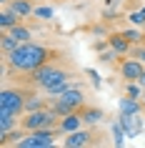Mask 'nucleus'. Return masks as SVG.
Instances as JSON below:
<instances>
[{
	"instance_id": "obj_1",
	"label": "nucleus",
	"mask_w": 145,
	"mask_h": 148,
	"mask_svg": "<svg viewBox=\"0 0 145 148\" xmlns=\"http://www.w3.org/2000/svg\"><path fill=\"white\" fill-rule=\"evenodd\" d=\"M48 55L50 53H48L43 45L20 43L13 53H8V60H10V65H13L15 70H28V73H33L35 68H40V65L48 60Z\"/></svg>"
},
{
	"instance_id": "obj_2",
	"label": "nucleus",
	"mask_w": 145,
	"mask_h": 148,
	"mask_svg": "<svg viewBox=\"0 0 145 148\" xmlns=\"http://www.w3.org/2000/svg\"><path fill=\"white\" fill-rule=\"evenodd\" d=\"M78 108H83V90H80V88H73V86H70L63 95H55L53 110L58 113V116H68V113H75Z\"/></svg>"
},
{
	"instance_id": "obj_3",
	"label": "nucleus",
	"mask_w": 145,
	"mask_h": 148,
	"mask_svg": "<svg viewBox=\"0 0 145 148\" xmlns=\"http://www.w3.org/2000/svg\"><path fill=\"white\" fill-rule=\"evenodd\" d=\"M33 80L38 83V86L48 88V86H55V83H63V80H68V73L60 68H55L50 63H43L40 68L33 70Z\"/></svg>"
},
{
	"instance_id": "obj_4",
	"label": "nucleus",
	"mask_w": 145,
	"mask_h": 148,
	"mask_svg": "<svg viewBox=\"0 0 145 148\" xmlns=\"http://www.w3.org/2000/svg\"><path fill=\"white\" fill-rule=\"evenodd\" d=\"M55 110H30L28 116L23 118V128L28 131H40V128H58L55 125Z\"/></svg>"
},
{
	"instance_id": "obj_5",
	"label": "nucleus",
	"mask_w": 145,
	"mask_h": 148,
	"mask_svg": "<svg viewBox=\"0 0 145 148\" xmlns=\"http://www.w3.org/2000/svg\"><path fill=\"white\" fill-rule=\"evenodd\" d=\"M53 133H55V128L30 131V136H23L15 146L18 148H50V146H53Z\"/></svg>"
},
{
	"instance_id": "obj_6",
	"label": "nucleus",
	"mask_w": 145,
	"mask_h": 148,
	"mask_svg": "<svg viewBox=\"0 0 145 148\" xmlns=\"http://www.w3.org/2000/svg\"><path fill=\"white\" fill-rule=\"evenodd\" d=\"M23 110H25V98L20 90L5 88L0 93V113H15V116H20Z\"/></svg>"
},
{
	"instance_id": "obj_7",
	"label": "nucleus",
	"mask_w": 145,
	"mask_h": 148,
	"mask_svg": "<svg viewBox=\"0 0 145 148\" xmlns=\"http://www.w3.org/2000/svg\"><path fill=\"white\" fill-rule=\"evenodd\" d=\"M123 78L128 80H140V75H143V70H145V63L140 60V58H135V60H125L123 63Z\"/></svg>"
},
{
	"instance_id": "obj_8",
	"label": "nucleus",
	"mask_w": 145,
	"mask_h": 148,
	"mask_svg": "<svg viewBox=\"0 0 145 148\" xmlns=\"http://www.w3.org/2000/svg\"><path fill=\"white\" fill-rule=\"evenodd\" d=\"M120 123H123V128L128 131L130 138H135L138 133L143 131V121H140L138 113H120Z\"/></svg>"
},
{
	"instance_id": "obj_9",
	"label": "nucleus",
	"mask_w": 145,
	"mask_h": 148,
	"mask_svg": "<svg viewBox=\"0 0 145 148\" xmlns=\"http://www.w3.org/2000/svg\"><path fill=\"white\" fill-rule=\"evenodd\" d=\"M90 143V133L88 131H73V133H68V138L63 140V146L65 148H80V146H88Z\"/></svg>"
},
{
	"instance_id": "obj_10",
	"label": "nucleus",
	"mask_w": 145,
	"mask_h": 148,
	"mask_svg": "<svg viewBox=\"0 0 145 148\" xmlns=\"http://www.w3.org/2000/svg\"><path fill=\"white\" fill-rule=\"evenodd\" d=\"M80 123H83V116L75 110V113H68V116L63 118L55 131H60V133H73V131H78V128H80Z\"/></svg>"
},
{
	"instance_id": "obj_11",
	"label": "nucleus",
	"mask_w": 145,
	"mask_h": 148,
	"mask_svg": "<svg viewBox=\"0 0 145 148\" xmlns=\"http://www.w3.org/2000/svg\"><path fill=\"white\" fill-rule=\"evenodd\" d=\"M10 10H15L20 18H25V15H33V10H35V8H33L28 0H13V3H10Z\"/></svg>"
},
{
	"instance_id": "obj_12",
	"label": "nucleus",
	"mask_w": 145,
	"mask_h": 148,
	"mask_svg": "<svg viewBox=\"0 0 145 148\" xmlns=\"http://www.w3.org/2000/svg\"><path fill=\"white\" fill-rule=\"evenodd\" d=\"M15 128V113H0V136H5Z\"/></svg>"
},
{
	"instance_id": "obj_13",
	"label": "nucleus",
	"mask_w": 145,
	"mask_h": 148,
	"mask_svg": "<svg viewBox=\"0 0 145 148\" xmlns=\"http://www.w3.org/2000/svg\"><path fill=\"white\" fill-rule=\"evenodd\" d=\"M110 48H113L115 53H125V50L130 48V40L125 38L123 33H120V35H113V38H110Z\"/></svg>"
},
{
	"instance_id": "obj_14",
	"label": "nucleus",
	"mask_w": 145,
	"mask_h": 148,
	"mask_svg": "<svg viewBox=\"0 0 145 148\" xmlns=\"http://www.w3.org/2000/svg\"><path fill=\"white\" fill-rule=\"evenodd\" d=\"M120 113H140V103H138V98H133V95L123 98V101H120Z\"/></svg>"
},
{
	"instance_id": "obj_15",
	"label": "nucleus",
	"mask_w": 145,
	"mask_h": 148,
	"mask_svg": "<svg viewBox=\"0 0 145 148\" xmlns=\"http://www.w3.org/2000/svg\"><path fill=\"white\" fill-rule=\"evenodd\" d=\"M18 18H20V15H18L15 10H10V8H8L5 13H3V18H0V25H3L5 30H10L13 25H18Z\"/></svg>"
},
{
	"instance_id": "obj_16",
	"label": "nucleus",
	"mask_w": 145,
	"mask_h": 148,
	"mask_svg": "<svg viewBox=\"0 0 145 148\" xmlns=\"http://www.w3.org/2000/svg\"><path fill=\"white\" fill-rule=\"evenodd\" d=\"M10 35H13L18 43H28V40H30V30L23 28V25H13V28H10Z\"/></svg>"
},
{
	"instance_id": "obj_17",
	"label": "nucleus",
	"mask_w": 145,
	"mask_h": 148,
	"mask_svg": "<svg viewBox=\"0 0 145 148\" xmlns=\"http://www.w3.org/2000/svg\"><path fill=\"white\" fill-rule=\"evenodd\" d=\"M18 45H20V43H18V40L13 38L10 33H8V35H3V53H5V55H8V53H13V50H15Z\"/></svg>"
},
{
	"instance_id": "obj_18",
	"label": "nucleus",
	"mask_w": 145,
	"mask_h": 148,
	"mask_svg": "<svg viewBox=\"0 0 145 148\" xmlns=\"http://www.w3.org/2000/svg\"><path fill=\"white\" fill-rule=\"evenodd\" d=\"M43 106H45V103H43V98H38V95H28V101H25V110H28V113H30V110H40Z\"/></svg>"
},
{
	"instance_id": "obj_19",
	"label": "nucleus",
	"mask_w": 145,
	"mask_h": 148,
	"mask_svg": "<svg viewBox=\"0 0 145 148\" xmlns=\"http://www.w3.org/2000/svg\"><path fill=\"white\" fill-rule=\"evenodd\" d=\"M80 116H83V123H98L100 118H103V113H100V110H93V108H88V110H83Z\"/></svg>"
},
{
	"instance_id": "obj_20",
	"label": "nucleus",
	"mask_w": 145,
	"mask_h": 148,
	"mask_svg": "<svg viewBox=\"0 0 145 148\" xmlns=\"http://www.w3.org/2000/svg\"><path fill=\"white\" fill-rule=\"evenodd\" d=\"M125 128H123V123H113V136H115V146H123V140H125Z\"/></svg>"
},
{
	"instance_id": "obj_21",
	"label": "nucleus",
	"mask_w": 145,
	"mask_h": 148,
	"mask_svg": "<svg viewBox=\"0 0 145 148\" xmlns=\"http://www.w3.org/2000/svg\"><path fill=\"white\" fill-rule=\"evenodd\" d=\"M33 15L40 18V20H50V18H53V8H35Z\"/></svg>"
},
{
	"instance_id": "obj_22",
	"label": "nucleus",
	"mask_w": 145,
	"mask_h": 148,
	"mask_svg": "<svg viewBox=\"0 0 145 148\" xmlns=\"http://www.w3.org/2000/svg\"><path fill=\"white\" fill-rule=\"evenodd\" d=\"M140 93H143V86H140L138 80H130V83H128V95H133V98H140Z\"/></svg>"
},
{
	"instance_id": "obj_23",
	"label": "nucleus",
	"mask_w": 145,
	"mask_h": 148,
	"mask_svg": "<svg viewBox=\"0 0 145 148\" xmlns=\"http://www.w3.org/2000/svg\"><path fill=\"white\" fill-rule=\"evenodd\" d=\"M123 35H125V38H128L130 43H140V40H143V33H140V30H135V28H133V30H125Z\"/></svg>"
},
{
	"instance_id": "obj_24",
	"label": "nucleus",
	"mask_w": 145,
	"mask_h": 148,
	"mask_svg": "<svg viewBox=\"0 0 145 148\" xmlns=\"http://www.w3.org/2000/svg\"><path fill=\"white\" fill-rule=\"evenodd\" d=\"M130 23H135V25H143L145 23V10H135V13H130Z\"/></svg>"
},
{
	"instance_id": "obj_25",
	"label": "nucleus",
	"mask_w": 145,
	"mask_h": 148,
	"mask_svg": "<svg viewBox=\"0 0 145 148\" xmlns=\"http://www.w3.org/2000/svg\"><path fill=\"white\" fill-rule=\"evenodd\" d=\"M135 58H140V60L145 63V48H143V45H138V50H135Z\"/></svg>"
},
{
	"instance_id": "obj_26",
	"label": "nucleus",
	"mask_w": 145,
	"mask_h": 148,
	"mask_svg": "<svg viewBox=\"0 0 145 148\" xmlns=\"http://www.w3.org/2000/svg\"><path fill=\"white\" fill-rule=\"evenodd\" d=\"M88 75L93 78V83H95V86H100V75L95 73V70H88Z\"/></svg>"
},
{
	"instance_id": "obj_27",
	"label": "nucleus",
	"mask_w": 145,
	"mask_h": 148,
	"mask_svg": "<svg viewBox=\"0 0 145 148\" xmlns=\"http://www.w3.org/2000/svg\"><path fill=\"white\" fill-rule=\"evenodd\" d=\"M113 53H115V50H113ZM113 53H103V55H100V60H103V63H110V60H113Z\"/></svg>"
},
{
	"instance_id": "obj_28",
	"label": "nucleus",
	"mask_w": 145,
	"mask_h": 148,
	"mask_svg": "<svg viewBox=\"0 0 145 148\" xmlns=\"http://www.w3.org/2000/svg\"><path fill=\"white\" fill-rule=\"evenodd\" d=\"M138 83H140V86L145 88V70H143V75H140V80H138Z\"/></svg>"
}]
</instances>
